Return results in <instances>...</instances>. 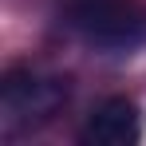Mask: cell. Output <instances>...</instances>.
<instances>
[{
	"instance_id": "cell-1",
	"label": "cell",
	"mask_w": 146,
	"mask_h": 146,
	"mask_svg": "<svg viewBox=\"0 0 146 146\" xmlns=\"http://www.w3.org/2000/svg\"><path fill=\"white\" fill-rule=\"evenodd\" d=\"M59 28L91 51L130 55L146 48V4L142 0H63Z\"/></svg>"
},
{
	"instance_id": "cell-3",
	"label": "cell",
	"mask_w": 146,
	"mask_h": 146,
	"mask_svg": "<svg viewBox=\"0 0 146 146\" xmlns=\"http://www.w3.org/2000/svg\"><path fill=\"white\" fill-rule=\"evenodd\" d=\"M142 138V111L126 95H111L91 107L87 122L79 126L83 146H134Z\"/></svg>"
},
{
	"instance_id": "cell-2",
	"label": "cell",
	"mask_w": 146,
	"mask_h": 146,
	"mask_svg": "<svg viewBox=\"0 0 146 146\" xmlns=\"http://www.w3.org/2000/svg\"><path fill=\"white\" fill-rule=\"evenodd\" d=\"M71 99V79L40 67H12L0 79V126L4 138L44 130Z\"/></svg>"
}]
</instances>
